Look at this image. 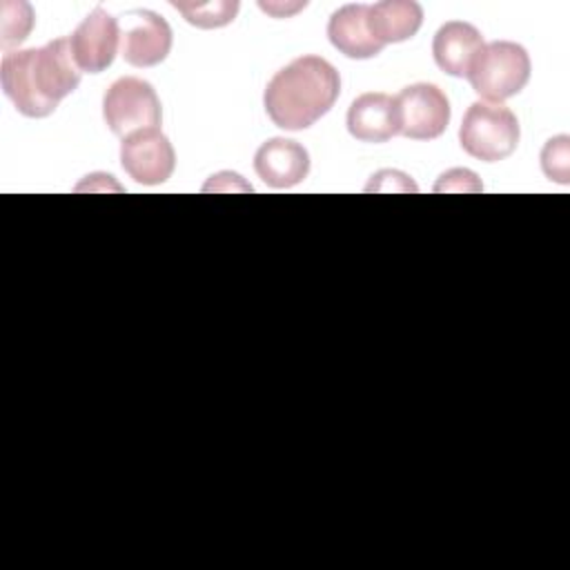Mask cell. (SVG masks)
I'll use <instances>...</instances> for the list:
<instances>
[{
  "label": "cell",
  "instance_id": "cell-1",
  "mask_svg": "<svg viewBox=\"0 0 570 570\" xmlns=\"http://www.w3.org/2000/svg\"><path fill=\"white\" fill-rule=\"evenodd\" d=\"M80 73L69 38L4 53L0 62L2 91L27 118L51 116L58 102L80 85Z\"/></svg>",
  "mask_w": 570,
  "mask_h": 570
},
{
  "label": "cell",
  "instance_id": "cell-2",
  "mask_svg": "<svg viewBox=\"0 0 570 570\" xmlns=\"http://www.w3.org/2000/svg\"><path fill=\"white\" fill-rule=\"evenodd\" d=\"M341 76L321 56H301L278 69L263 94L269 120L287 131H301L321 120L338 100Z\"/></svg>",
  "mask_w": 570,
  "mask_h": 570
},
{
  "label": "cell",
  "instance_id": "cell-3",
  "mask_svg": "<svg viewBox=\"0 0 570 570\" xmlns=\"http://www.w3.org/2000/svg\"><path fill=\"white\" fill-rule=\"evenodd\" d=\"M530 71V56L519 42L494 40L483 45L465 78L485 102L501 105L528 85Z\"/></svg>",
  "mask_w": 570,
  "mask_h": 570
},
{
  "label": "cell",
  "instance_id": "cell-4",
  "mask_svg": "<svg viewBox=\"0 0 570 570\" xmlns=\"http://www.w3.org/2000/svg\"><path fill=\"white\" fill-rule=\"evenodd\" d=\"M519 138L521 129L512 109L485 100L472 102L459 127L463 151L483 163H497L512 156Z\"/></svg>",
  "mask_w": 570,
  "mask_h": 570
},
{
  "label": "cell",
  "instance_id": "cell-5",
  "mask_svg": "<svg viewBox=\"0 0 570 570\" xmlns=\"http://www.w3.org/2000/svg\"><path fill=\"white\" fill-rule=\"evenodd\" d=\"M102 118L111 134L127 136L138 129L158 127L163 120L160 98L156 89L136 76H125L111 82L102 98Z\"/></svg>",
  "mask_w": 570,
  "mask_h": 570
},
{
  "label": "cell",
  "instance_id": "cell-6",
  "mask_svg": "<svg viewBox=\"0 0 570 570\" xmlns=\"http://www.w3.org/2000/svg\"><path fill=\"white\" fill-rule=\"evenodd\" d=\"M399 134L410 140H434L450 122V100L432 82H414L394 96Z\"/></svg>",
  "mask_w": 570,
  "mask_h": 570
},
{
  "label": "cell",
  "instance_id": "cell-7",
  "mask_svg": "<svg viewBox=\"0 0 570 570\" xmlns=\"http://www.w3.org/2000/svg\"><path fill=\"white\" fill-rule=\"evenodd\" d=\"M120 165L136 183L160 185L176 169V151L158 127H147L122 138Z\"/></svg>",
  "mask_w": 570,
  "mask_h": 570
},
{
  "label": "cell",
  "instance_id": "cell-8",
  "mask_svg": "<svg viewBox=\"0 0 570 570\" xmlns=\"http://www.w3.org/2000/svg\"><path fill=\"white\" fill-rule=\"evenodd\" d=\"M120 53L131 67H156L160 65L174 42L169 22L149 9H134L122 16Z\"/></svg>",
  "mask_w": 570,
  "mask_h": 570
},
{
  "label": "cell",
  "instance_id": "cell-9",
  "mask_svg": "<svg viewBox=\"0 0 570 570\" xmlns=\"http://www.w3.org/2000/svg\"><path fill=\"white\" fill-rule=\"evenodd\" d=\"M118 20L102 7H96L91 13H87L85 20L69 36L71 56L78 69L85 73H100L107 67H111L118 53Z\"/></svg>",
  "mask_w": 570,
  "mask_h": 570
},
{
  "label": "cell",
  "instance_id": "cell-10",
  "mask_svg": "<svg viewBox=\"0 0 570 570\" xmlns=\"http://www.w3.org/2000/svg\"><path fill=\"white\" fill-rule=\"evenodd\" d=\"M254 171L265 185L287 189L307 178L309 154L296 140L269 138L254 154Z\"/></svg>",
  "mask_w": 570,
  "mask_h": 570
},
{
  "label": "cell",
  "instance_id": "cell-11",
  "mask_svg": "<svg viewBox=\"0 0 570 570\" xmlns=\"http://www.w3.org/2000/svg\"><path fill=\"white\" fill-rule=\"evenodd\" d=\"M483 49L481 31L465 20H448L432 38V56L441 71L465 78L474 58Z\"/></svg>",
  "mask_w": 570,
  "mask_h": 570
},
{
  "label": "cell",
  "instance_id": "cell-12",
  "mask_svg": "<svg viewBox=\"0 0 570 570\" xmlns=\"http://www.w3.org/2000/svg\"><path fill=\"white\" fill-rule=\"evenodd\" d=\"M347 131L361 142H387L399 134L394 98L383 91L361 94L347 109Z\"/></svg>",
  "mask_w": 570,
  "mask_h": 570
},
{
  "label": "cell",
  "instance_id": "cell-13",
  "mask_svg": "<svg viewBox=\"0 0 570 570\" xmlns=\"http://www.w3.org/2000/svg\"><path fill=\"white\" fill-rule=\"evenodd\" d=\"M370 4H343L330 16L327 38L343 56L354 60H367L383 51L367 27Z\"/></svg>",
  "mask_w": 570,
  "mask_h": 570
},
{
  "label": "cell",
  "instance_id": "cell-14",
  "mask_svg": "<svg viewBox=\"0 0 570 570\" xmlns=\"http://www.w3.org/2000/svg\"><path fill=\"white\" fill-rule=\"evenodd\" d=\"M421 24L423 7L414 0H383L367 9V27L383 47L414 38Z\"/></svg>",
  "mask_w": 570,
  "mask_h": 570
},
{
  "label": "cell",
  "instance_id": "cell-15",
  "mask_svg": "<svg viewBox=\"0 0 570 570\" xmlns=\"http://www.w3.org/2000/svg\"><path fill=\"white\" fill-rule=\"evenodd\" d=\"M33 7L24 0H2L0 2V47L4 53H11L13 47H20L33 29Z\"/></svg>",
  "mask_w": 570,
  "mask_h": 570
},
{
  "label": "cell",
  "instance_id": "cell-16",
  "mask_svg": "<svg viewBox=\"0 0 570 570\" xmlns=\"http://www.w3.org/2000/svg\"><path fill=\"white\" fill-rule=\"evenodd\" d=\"M183 18L198 29H218L229 24L238 13V0H214V2H171Z\"/></svg>",
  "mask_w": 570,
  "mask_h": 570
},
{
  "label": "cell",
  "instance_id": "cell-17",
  "mask_svg": "<svg viewBox=\"0 0 570 570\" xmlns=\"http://www.w3.org/2000/svg\"><path fill=\"white\" fill-rule=\"evenodd\" d=\"M541 169L554 183L566 185L570 180V138L566 134L554 136L543 145Z\"/></svg>",
  "mask_w": 570,
  "mask_h": 570
},
{
  "label": "cell",
  "instance_id": "cell-18",
  "mask_svg": "<svg viewBox=\"0 0 570 570\" xmlns=\"http://www.w3.org/2000/svg\"><path fill=\"white\" fill-rule=\"evenodd\" d=\"M481 189L483 185L479 176L470 169H450L434 185V191H481Z\"/></svg>",
  "mask_w": 570,
  "mask_h": 570
}]
</instances>
